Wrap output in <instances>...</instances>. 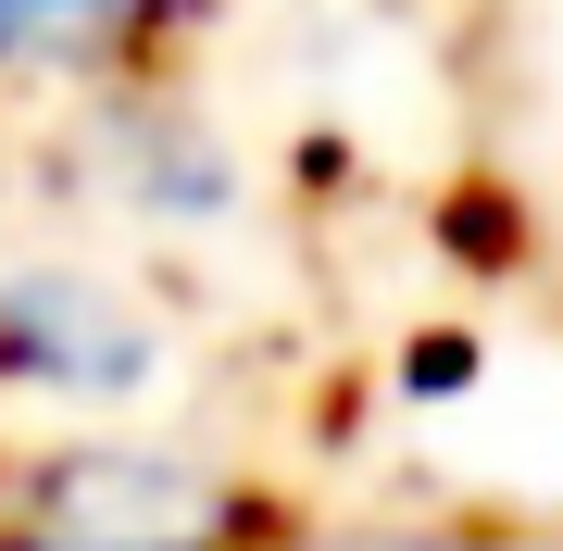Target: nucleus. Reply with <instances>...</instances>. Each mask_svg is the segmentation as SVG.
Here are the masks:
<instances>
[{
	"mask_svg": "<svg viewBox=\"0 0 563 551\" xmlns=\"http://www.w3.org/2000/svg\"><path fill=\"white\" fill-rule=\"evenodd\" d=\"M176 388V327L101 264H0V401L125 414Z\"/></svg>",
	"mask_w": 563,
	"mask_h": 551,
	"instance_id": "f03ea898",
	"label": "nucleus"
},
{
	"mask_svg": "<svg viewBox=\"0 0 563 551\" xmlns=\"http://www.w3.org/2000/svg\"><path fill=\"white\" fill-rule=\"evenodd\" d=\"M76 164H88V188H101V201H113L125 225H151V239H213V225L251 201L239 139H225L213 113H188L163 76H139V88H101V101H88Z\"/></svg>",
	"mask_w": 563,
	"mask_h": 551,
	"instance_id": "7ed1b4c3",
	"label": "nucleus"
},
{
	"mask_svg": "<svg viewBox=\"0 0 563 551\" xmlns=\"http://www.w3.org/2000/svg\"><path fill=\"white\" fill-rule=\"evenodd\" d=\"M213 0H0V88H139Z\"/></svg>",
	"mask_w": 563,
	"mask_h": 551,
	"instance_id": "20e7f679",
	"label": "nucleus"
},
{
	"mask_svg": "<svg viewBox=\"0 0 563 551\" xmlns=\"http://www.w3.org/2000/svg\"><path fill=\"white\" fill-rule=\"evenodd\" d=\"M0 551H288V514L201 439H25L0 451Z\"/></svg>",
	"mask_w": 563,
	"mask_h": 551,
	"instance_id": "f257e3e1",
	"label": "nucleus"
}]
</instances>
